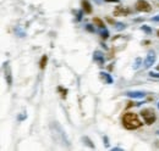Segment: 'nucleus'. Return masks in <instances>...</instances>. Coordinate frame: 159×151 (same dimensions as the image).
Listing matches in <instances>:
<instances>
[{
  "instance_id": "obj_10",
  "label": "nucleus",
  "mask_w": 159,
  "mask_h": 151,
  "mask_svg": "<svg viewBox=\"0 0 159 151\" xmlns=\"http://www.w3.org/2000/svg\"><path fill=\"white\" fill-rule=\"evenodd\" d=\"M93 23H94V26H97L98 28H101V30L105 28V25H104L103 20H101L99 17H94V19H93Z\"/></svg>"
},
{
  "instance_id": "obj_26",
  "label": "nucleus",
  "mask_w": 159,
  "mask_h": 151,
  "mask_svg": "<svg viewBox=\"0 0 159 151\" xmlns=\"http://www.w3.org/2000/svg\"><path fill=\"white\" fill-rule=\"evenodd\" d=\"M104 1H107V3H117V0H104Z\"/></svg>"
},
{
  "instance_id": "obj_11",
  "label": "nucleus",
  "mask_w": 159,
  "mask_h": 151,
  "mask_svg": "<svg viewBox=\"0 0 159 151\" xmlns=\"http://www.w3.org/2000/svg\"><path fill=\"white\" fill-rule=\"evenodd\" d=\"M99 74H101V77H102L108 84H111V83H113V78H111V76H110L109 73H107V72H101Z\"/></svg>"
},
{
  "instance_id": "obj_29",
  "label": "nucleus",
  "mask_w": 159,
  "mask_h": 151,
  "mask_svg": "<svg viewBox=\"0 0 159 151\" xmlns=\"http://www.w3.org/2000/svg\"><path fill=\"white\" fill-rule=\"evenodd\" d=\"M157 34H158V37H159V31H158V32H157Z\"/></svg>"
},
{
  "instance_id": "obj_12",
  "label": "nucleus",
  "mask_w": 159,
  "mask_h": 151,
  "mask_svg": "<svg viewBox=\"0 0 159 151\" xmlns=\"http://www.w3.org/2000/svg\"><path fill=\"white\" fill-rule=\"evenodd\" d=\"M47 62H48V56L43 55L42 59H40V61H39V68H40V69H44L45 66H47Z\"/></svg>"
},
{
  "instance_id": "obj_14",
  "label": "nucleus",
  "mask_w": 159,
  "mask_h": 151,
  "mask_svg": "<svg viewBox=\"0 0 159 151\" xmlns=\"http://www.w3.org/2000/svg\"><path fill=\"white\" fill-rule=\"evenodd\" d=\"M126 28V25H124L121 22H115V30L116 31H122Z\"/></svg>"
},
{
  "instance_id": "obj_21",
  "label": "nucleus",
  "mask_w": 159,
  "mask_h": 151,
  "mask_svg": "<svg viewBox=\"0 0 159 151\" xmlns=\"http://www.w3.org/2000/svg\"><path fill=\"white\" fill-rule=\"evenodd\" d=\"M86 30H87L88 32H91V33H94V32H96V30H94V27H93L92 25H87V26H86Z\"/></svg>"
},
{
  "instance_id": "obj_13",
  "label": "nucleus",
  "mask_w": 159,
  "mask_h": 151,
  "mask_svg": "<svg viewBox=\"0 0 159 151\" xmlns=\"http://www.w3.org/2000/svg\"><path fill=\"white\" fill-rule=\"evenodd\" d=\"M82 140H83V143H85L86 145H88V146H90L91 149H94V148H96V146H94V144L92 143V140H91V139L88 138V137H83V138H82Z\"/></svg>"
},
{
  "instance_id": "obj_22",
  "label": "nucleus",
  "mask_w": 159,
  "mask_h": 151,
  "mask_svg": "<svg viewBox=\"0 0 159 151\" xmlns=\"http://www.w3.org/2000/svg\"><path fill=\"white\" fill-rule=\"evenodd\" d=\"M103 140H104L105 146H109V140H108V137H104V138H103Z\"/></svg>"
},
{
  "instance_id": "obj_5",
  "label": "nucleus",
  "mask_w": 159,
  "mask_h": 151,
  "mask_svg": "<svg viewBox=\"0 0 159 151\" xmlns=\"http://www.w3.org/2000/svg\"><path fill=\"white\" fill-rule=\"evenodd\" d=\"M93 60H94V62H97L99 66H103V65H104V62H105L104 54L102 53V51L96 50V51L93 53Z\"/></svg>"
},
{
  "instance_id": "obj_18",
  "label": "nucleus",
  "mask_w": 159,
  "mask_h": 151,
  "mask_svg": "<svg viewBox=\"0 0 159 151\" xmlns=\"http://www.w3.org/2000/svg\"><path fill=\"white\" fill-rule=\"evenodd\" d=\"M82 15H83V10H78L77 12H76V21H81Z\"/></svg>"
},
{
  "instance_id": "obj_17",
  "label": "nucleus",
  "mask_w": 159,
  "mask_h": 151,
  "mask_svg": "<svg viewBox=\"0 0 159 151\" xmlns=\"http://www.w3.org/2000/svg\"><path fill=\"white\" fill-rule=\"evenodd\" d=\"M141 30H142L143 32H146L147 34H151V33H152V28H151L149 26L143 25V26H141Z\"/></svg>"
},
{
  "instance_id": "obj_8",
  "label": "nucleus",
  "mask_w": 159,
  "mask_h": 151,
  "mask_svg": "<svg viewBox=\"0 0 159 151\" xmlns=\"http://www.w3.org/2000/svg\"><path fill=\"white\" fill-rule=\"evenodd\" d=\"M125 95L128 97H132V99H142L146 96V93L144 91H138V90H133V91H126Z\"/></svg>"
},
{
  "instance_id": "obj_24",
  "label": "nucleus",
  "mask_w": 159,
  "mask_h": 151,
  "mask_svg": "<svg viewBox=\"0 0 159 151\" xmlns=\"http://www.w3.org/2000/svg\"><path fill=\"white\" fill-rule=\"evenodd\" d=\"M26 117H27L26 113H25V115H20V116H19V119H20V121H22V119H25Z\"/></svg>"
},
{
  "instance_id": "obj_28",
  "label": "nucleus",
  "mask_w": 159,
  "mask_h": 151,
  "mask_svg": "<svg viewBox=\"0 0 159 151\" xmlns=\"http://www.w3.org/2000/svg\"><path fill=\"white\" fill-rule=\"evenodd\" d=\"M157 69H158V71H159V65H158V66H157Z\"/></svg>"
},
{
  "instance_id": "obj_20",
  "label": "nucleus",
  "mask_w": 159,
  "mask_h": 151,
  "mask_svg": "<svg viewBox=\"0 0 159 151\" xmlns=\"http://www.w3.org/2000/svg\"><path fill=\"white\" fill-rule=\"evenodd\" d=\"M149 78H153V79H159V73L151 72V73H149Z\"/></svg>"
},
{
  "instance_id": "obj_16",
  "label": "nucleus",
  "mask_w": 159,
  "mask_h": 151,
  "mask_svg": "<svg viewBox=\"0 0 159 151\" xmlns=\"http://www.w3.org/2000/svg\"><path fill=\"white\" fill-rule=\"evenodd\" d=\"M101 37H102L103 39H108V38H109V32H108L107 28H103V30H102V32H101Z\"/></svg>"
},
{
  "instance_id": "obj_1",
  "label": "nucleus",
  "mask_w": 159,
  "mask_h": 151,
  "mask_svg": "<svg viewBox=\"0 0 159 151\" xmlns=\"http://www.w3.org/2000/svg\"><path fill=\"white\" fill-rule=\"evenodd\" d=\"M121 122H122V127L127 130H136L138 128L142 127V122H141L138 115L133 113V112H126L122 115V118H121Z\"/></svg>"
},
{
  "instance_id": "obj_30",
  "label": "nucleus",
  "mask_w": 159,
  "mask_h": 151,
  "mask_svg": "<svg viewBox=\"0 0 159 151\" xmlns=\"http://www.w3.org/2000/svg\"><path fill=\"white\" fill-rule=\"evenodd\" d=\"M158 107H159V105H158Z\"/></svg>"
},
{
  "instance_id": "obj_19",
  "label": "nucleus",
  "mask_w": 159,
  "mask_h": 151,
  "mask_svg": "<svg viewBox=\"0 0 159 151\" xmlns=\"http://www.w3.org/2000/svg\"><path fill=\"white\" fill-rule=\"evenodd\" d=\"M58 90L61 93V97H62V99H65V97H66V93H67V90H66V89H62L61 86H59Z\"/></svg>"
},
{
  "instance_id": "obj_23",
  "label": "nucleus",
  "mask_w": 159,
  "mask_h": 151,
  "mask_svg": "<svg viewBox=\"0 0 159 151\" xmlns=\"http://www.w3.org/2000/svg\"><path fill=\"white\" fill-rule=\"evenodd\" d=\"M152 21H154V22H159V15H157V16H153V17H152Z\"/></svg>"
},
{
  "instance_id": "obj_6",
  "label": "nucleus",
  "mask_w": 159,
  "mask_h": 151,
  "mask_svg": "<svg viewBox=\"0 0 159 151\" xmlns=\"http://www.w3.org/2000/svg\"><path fill=\"white\" fill-rule=\"evenodd\" d=\"M114 16H127L131 14V10L128 8H124V6H116L114 10Z\"/></svg>"
},
{
  "instance_id": "obj_3",
  "label": "nucleus",
  "mask_w": 159,
  "mask_h": 151,
  "mask_svg": "<svg viewBox=\"0 0 159 151\" xmlns=\"http://www.w3.org/2000/svg\"><path fill=\"white\" fill-rule=\"evenodd\" d=\"M136 10L140 11V12H151L152 10V6L148 1H146V0H137L136 1Z\"/></svg>"
},
{
  "instance_id": "obj_4",
  "label": "nucleus",
  "mask_w": 159,
  "mask_h": 151,
  "mask_svg": "<svg viewBox=\"0 0 159 151\" xmlns=\"http://www.w3.org/2000/svg\"><path fill=\"white\" fill-rule=\"evenodd\" d=\"M156 59H157V56H156V53H154V51H153V50L148 51V54H147L146 59H144V62H143L144 68H149V67H152L153 65H154Z\"/></svg>"
},
{
  "instance_id": "obj_15",
  "label": "nucleus",
  "mask_w": 159,
  "mask_h": 151,
  "mask_svg": "<svg viewBox=\"0 0 159 151\" xmlns=\"http://www.w3.org/2000/svg\"><path fill=\"white\" fill-rule=\"evenodd\" d=\"M141 63H142V59H141V57H137V59L135 60V63H133V69H138Z\"/></svg>"
},
{
  "instance_id": "obj_27",
  "label": "nucleus",
  "mask_w": 159,
  "mask_h": 151,
  "mask_svg": "<svg viewBox=\"0 0 159 151\" xmlns=\"http://www.w3.org/2000/svg\"><path fill=\"white\" fill-rule=\"evenodd\" d=\"M113 150H114V151H119V150H122V149H121V148H114Z\"/></svg>"
},
{
  "instance_id": "obj_2",
  "label": "nucleus",
  "mask_w": 159,
  "mask_h": 151,
  "mask_svg": "<svg viewBox=\"0 0 159 151\" xmlns=\"http://www.w3.org/2000/svg\"><path fill=\"white\" fill-rule=\"evenodd\" d=\"M141 116H142V118L146 124H153L157 119V116H156V112L153 108H143L142 111H141Z\"/></svg>"
},
{
  "instance_id": "obj_25",
  "label": "nucleus",
  "mask_w": 159,
  "mask_h": 151,
  "mask_svg": "<svg viewBox=\"0 0 159 151\" xmlns=\"http://www.w3.org/2000/svg\"><path fill=\"white\" fill-rule=\"evenodd\" d=\"M107 21H108L109 23H111V25H115V21H114V20H111V19H108Z\"/></svg>"
},
{
  "instance_id": "obj_7",
  "label": "nucleus",
  "mask_w": 159,
  "mask_h": 151,
  "mask_svg": "<svg viewBox=\"0 0 159 151\" xmlns=\"http://www.w3.org/2000/svg\"><path fill=\"white\" fill-rule=\"evenodd\" d=\"M4 67H5V79H6L8 85L11 86V85H12V74H11V69H10V66H9V62H5Z\"/></svg>"
},
{
  "instance_id": "obj_9",
  "label": "nucleus",
  "mask_w": 159,
  "mask_h": 151,
  "mask_svg": "<svg viewBox=\"0 0 159 151\" xmlns=\"http://www.w3.org/2000/svg\"><path fill=\"white\" fill-rule=\"evenodd\" d=\"M81 5H82V10H83L85 14H92V5L90 4L88 0H82Z\"/></svg>"
}]
</instances>
